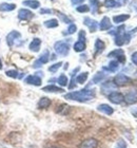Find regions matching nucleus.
Segmentation results:
<instances>
[{"label": "nucleus", "mask_w": 137, "mask_h": 148, "mask_svg": "<svg viewBox=\"0 0 137 148\" xmlns=\"http://www.w3.org/2000/svg\"><path fill=\"white\" fill-rule=\"evenodd\" d=\"M33 15L34 14L31 12V11L25 10V9L19 10V12H18V18L20 19V20H29V19H31L33 17Z\"/></svg>", "instance_id": "nucleus-8"}, {"label": "nucleus", "mask_w": 137, "mask_h": 148, "mask_svg": "<svg viewBox=\"0 0 137 148\" xmlns=\"http://www.w3.org/2000/svg\"><path fill=\"white\" fill-rule=\"evenodd\" d=\"M130 39H131V36H130V34H118L116 35V38H115V45H117V46H122V45H125V43H129V41H130Z\"/></svg>", "instance_id": "nucleus-5"}, {"label": "nucleus", "mask_w": 137, "mask_h": 148, "mask_svg": "<svg viewBox=\"0 0 137 148\" xmlns=\"http://www.w3.org/2000/svg\"><path fill=\"white\" fill-rule=\"evenodd\" d=\"M59 17L61 18V20L63 22H65V23H71V20L67 17H65V16L63 15V14H61V13H59Z\"/></svg>", "instance_id": "nucleus-38"}, {"label": "nucleus", "mask_w": 137, "mask_h": 148, "mask_svg": "<svg viewBox=\"0 0 137 148\" xmlns=\"http://www.w3.org/2000/svg\"><path fill=\"white\" fill-rule=\"evenodd\" d=\"M76 30H77V27L72 23V25H69V28H67V32H65L64 34H73V33H75V32H76Z\"/></svg>", "instance_id": "nucleus-32"}, {"label": "nucleus", "mask_w": 137, "mask_h": 148, "mask_svg": "<svg viewBox=\"0 0 137 148\" xmlns=\"http://www.w3.org/2000/svg\"><path fill=\"white\" fill-rule=\"evenodd\" d=\"M69 109H70V107L67 105H61L59 108H58V110H57V112L58 113H61V114H67V112L64 110H67V111H69Z\"/></svg>", "instance_id": "nucleus-34"}, {"label": "nucleus", "mask_w": 137, "mask_h": 148, "mask_svg": "<svg viewBox=\"0 0 137 148\" xmlns=\"http://www.w3.org/2000/svg\"><path fill=\"white\" fill-rule=\"evenodd\" d=\"M132 62H134L135 65H137V52L133 53V55H132Z\"/></svg>", "instance_id": "nucleus-40"}, {"label": "nucleus", "mask_w": 137, "mask_h": 148, "mask_svg": "<svg viewBox=\"0 0 137 148\" xmlns=\"http://www.w3.org/2000/svg\"><path fill=\"white\" fill-rule=\"evenodd\" d=\"M104 6H107V8H118L119 3L115 0H104Z\"/></svg>", "instance_id": "nucleus-27"}, {"label": "nucleus", "mask_w": 137, "mask_h": 148, "mask_svg": "<svg viewBox=\"0 0 137 148\" xmlns=\"http://www.w3.org/2000/svg\"><path fill=\"white\" fill-rule=\"evenodd\" d=\"M131 113L133 114V115H134V117H137V107L136 108H133L131 110Z\"/></svg>", "instance_id": "nucleus-41"}, {"label": "nucleus", "mask_w": 137, "mask_h": 148, "mask_svg": "<svg viewBox=\"0 0 137 148\" xmlns=\"http://www.w3.org/2000/svg\"><path fill=\"white\" fill-rule=\"evenodd\" d=\"M116 85L113 82H106L104 84H102V86H101V90H102V92L104 94H108L109 95L110 93H112L115 91L116 89Z\"/></svg>", "instance_id": "nucleus-6"}, {"label": "nucleus", "mask_w": 137, "mask_h": 148, "mask_svg": "<svg viewBox=\"0 0 137 148\" xmlns=\"http://www.w3.org/2000/svg\"><path fill=\"white\" fill-rule=\"evenodd\" d=\"M50 105H51V99H48V97H42V99H40V101L38 102V107H39L40 109H46V108H48Z\"/></svg>", "instance_id": "nucleus-18"}, {"label": "nucleus", "mask_w": 137, "mask_h": 148, "mask_svg": "<svg viewBox=\"0 0 137 148\" xmlns=\"http://www.w3.org/2000/svg\"><path fill=\"white\" fill-rule=\"evenodd\" d=\"M119 68V62L117 60H112V62L109 64V67L108 68H104V70H108L110 72H115L117 71Z\"/></svg>", "instance_id": "nucleus-21"}, {"label": "nucleus", "mask_w": 137, "mask_h": 148, "mask_svg": "<svg viewBox=\"0 0 137 148\" xmlns=\"http://www.w3.org/2000/svg\"><path fill=\"white\" fill-rule=\"evenodd\" d=\"M42 91H44V92H62L63 89L59 88V87L53 86V85H50V86H46L44 88H42Z\"/></svg>", "instance_id": "nucleus-20"}, {"label": "nucleus", "mask_w": 137, "mask_h": 148, "mask_svg": "<svg viewBox=\"0 0 137 148\" xmlns=\"http://www.w3.org/2000/svg\"><path fill=\"white\" fill-rule=\"evenodd\" d=\"M90 3H91L92 8H93V12H96V10L99 6V0H90Z\"/></svg>", "instance_id": "nucleus-35"}, {"label": "nucleus", "mask_w": 137, "mask_h": 148, "mask_svg": "<svg viewBox=\"0 0 137 148\" xmlns=\"http://www.w3.org/2000/svg\"><path fill=\"white\" fill-rule=\"evenodd\" d=\"M23 4L27 6H30L31 9H38L40 6L39 1H37V0H27V1L23 2Z\"/></svg>", "instance_id": "nucleus-22"}, {"label": "nucleus", "mask_w": 137, "mask_h": 148, "mask_svg": "<svg viewBox=\"0 0 137 148\" xmlns=\"http://www.w3.org/2000/svg\"><path fill=\"white\" fill-rule=\"evenodd\" d=\"M50 148H59V147H55V146H53V147H50Z\"/></svg>", "instance_id": "nucleus-45"}, {"label": "nucleus", "mask_w": 137, "mask_h": 148, "mask_svg": "<svg viewBox=\"0 0 137 148\" xmlns=\"http://www.w3.org/2000/svg\"><path fill=\"white\" fill-rule=\"evenodd\" d=\"M129 18H130V15H128V14H121V15L114 16L113 17V21L115 22V23H121V22L128 20Z\"/></svg>", "instance_id": "nucleus-17"}, {"label": "nucleus", "mask_w": 137, "mask_h": 148, "mask_svg": "<svg viewBox=\"0 0 137 148\" xmlns=\"http://www.w3.org/2000/svg\"><path fill=\"white\" fill-rule=\"evenodd\" d=\"M40 13H41V14H43V13H52V11H51V10H41Z\"/></svg>", "instance_id": "nucleus-43"}, {"label": "nucleus", "mask_w": 137, "mask_h": 148, "mask_svg": "<svg viewBox=\"0 0 137 148\" xmlns=\"http://www.w3.org/2000/svg\"><path fill=\"white\" fill-rule=\"evenodd\" d=\"M73 4H79V3L83 2V0H71Z\"/></svg>", "instance_id": "nucleus-42"}, {"label": "nucleus", "mask_w": 137, "mask_h": 148, "mask_svg": "<svg viewBox=\"0 0 137 148\" xmlns=\"http://www.w3.org/2000/svg\"><path fill=\"white\" fill-rule=\"evenodd\" d=\"M15 9L16 4H12V3H1L0 4V11H3V12H10Z\"/></svg>", "instance_id": "nucleus-19"}, {"label": "nucleus", "mask_w": 137, "mask_h": 148, "mask_svg": "<svg viewBox=\"0 0 137 148\" xmlns=\"http://www.w3.org/2000/svg\"><path fill=\"white\" fill-rule=\"evenodd\" d=\"M130 82H131V78L122 73L117 74L114 78V84L116 86H125V85H128Z\"/></svg>", "instance_id": "nucleus-3"}, {"label": "nucleus", "mask_w": 137, "mask_h": 148, "mask_svg": "<svg viewBox=\"0 0 137 148\" xmlns=\"http://www.w3.org/2000/svg\"><path fill=\"white\" fill-rule=\"evenodd\" d=\"M111 27H112V25H111V21H110L109 17H104L102 20L100 21V25H99V28H100L101 31L109 30Z\"/></svg>", "instance_id": "nucleus-15"}, {"label": "nucleus", "mask_w": 137, "mask_h": 148, "mask_svg": "<svg viewBox=\"0 0 137 148\" xmlns=\"http://www.w3.org/2000/svg\"><path fill=\"white\" fill-rule=\"evenodd\" d=\"M58 20L57 19H50V20H46V22H44V25H46V28H56V27H58Z\"/></svg>", "instance_id": "nucleus-25"}, {"label": "nucleus", "mask_w": 137, "mask_h": 148, "mask_svg": "<svg viewBox=\"0 0 137 148\" xmlns=\"http://www.w3.org/2000/svg\"><path fill=\"white\" fill-rule=\"evenodd\" d=\"M20 37H21V34H20L19 32L13 31L6 36V41H7V43H9V46L12 47L13 43L16 41V39H18V38H20Z\"/></svg>", "instance_id": "nucleus-9"}, {"label": "nucleus", "mask_w": 137, "mask_h": 148, "mask_svg": "<svg viewBox=\"0 0 137 148\" xmlns=\"http://www.w3.org/2000/svg\"><path fill=\"white\" fill-rule=\"evenodd\" d=\"M5 74L9 77H13V78H16V77H18V72L15 71V70H10V71H6Z\"/></svg>", "instance_id": "nucleus-36"}, {"label": "nucleus", "mask_w": 137, "mask_h": 148, "mask_svg": "<svg viewBox=\"0 0 137 148\" xmlns=\"http://www.w3.org/2000/svg\"><path fill=\"white\" fill-rule=\"evenodd\" d=\"M61 65H62V62H57V64H54V65H52L49 68V71L50 72H56L58 69L61 67Z\"/></svg>", "instance_id": "nucleus-33"}, {"label": "nucleus", "mask_w": 137, "mask_h": 148, "mask_svg": "<svg viewBox=\"0 0 137 148\" xmlns=\"http://www.w3.org/2000/svg\"><path fill=\"white\" fill-rule=\"evenodd\" d=\"M104 78V74L101 73V72H98V73L94 76V78H93V83H94V84L100 83Z\"/></svg>", "instance_id": "nucleus-30"}, {"label": "nucleus", "mask_w": 137, "mask_h": 148, "mask_svg": "<svg viewBox=\"0 0 137 148\" xmlns=\"http://www.w3.org/2000/svg\"><path fill=\"white\" fill-rule=\"evenodd\" d=\"M108 96H109L110 102H112L113 104H121V103L125 101V96L122 95L121 93L115 92V91L112 93H110Z\"/></svg>", "instance_id": "nucleus-4"}, {"label": "nucleus", "mask_w": 137, "mask_h": 148, "mask_svg": "<svg viewBox=\"0 0 137 148\" xmlns=\"http://www.w3.org/2000/svg\"><path fill=\"white\" fill-rule=\"evenodd\" d=\"M98 110L101 111V112H104V113H106V114H108V115H111V114L114 112L112 107L107 105V104H101V105H99L98 106Z\"/></svg>", "instance_id": "nucleus-16"}, {"label": "nucleus", "mask_w": 137, "mask_h": 148, "mask_svg": "<svg viewBox=\"0 0 137 148\" xmlns=\"http://www.w3.org/2000/svg\"><path fill=\"white\" fill-rule=\"evenodd\" d=\"M115 148H127V143L125 142V140L120 139L117 142V144H116V147Z\"/></svg>", "instance_id": "nucleus-37"}, {"label": "nucleus", "mask_w": 137, "mask_h": 148, "mask_svg": "<svg viewBox=\"0 0 137 148\" xmlns=\"http://www.w3.org/2000/svg\"><path fill=\"white\" fill-rule=\"evenodd\" d=\"M90 11V8L88 5H85V4H82V5L77 6V12L79 13H87Z\"/></svg>", "instance_id": "nucleus-31"}, {"label": "nucleus", "mask_w": 137, "mask_h": 148, "mask_svg": "<svg viewBox=\"0 0 137 148\" xmlns=\"http://www.w3.org/2000/svg\"><path fill=\"white\" fill-rule=\"evenodd\" d=\"M125 101L128 104H135V103H137V93L134 92V91L128 92L125 96Z\"/></svg>", "instance_id": "nucleus-13"}, {"label": "nucleus", "mask_w": 137, "mask_h": 148, "mask_svg": "<svg viewBox=\"0 0 137 148\" xmlns=\"http://www.w3.org/2000/svg\"><path fill=\"white\" fill-rule=\"evenodd\" d=\"M25 83L34 85V86H40L41 85V78L38 77L37 75H30L25 78Z\"/></svg>", "instance_id": "nucleus-10"}, {"label": "nucleus", "mask_w": 137, "mask_h": 148, "mask_svg": "<svg viewBox=\"0 0 137 148\" xmlns=\"http://www.w3.org/2000/svg\"><path fill=\"white\" fill-rule=\"evenodd\" d=\"M85 25L89 28V30L94 33L97 30V21H95L94 19L91 18H85Z\"/></svg>", "instance_id": "nucleus-12"}, {"label": "nucleus", "mask_w": 137, "mask_h": 148, "mask_svg": "<svg viewBox=\"0 0 137 148\" xmlns=\"http://www.w3.org/2000/svg\"><path fill=\"white\" fill-rule=\"evenodd\" d=\"M58 84L60 85V86L64 87L67 85V77L64 75V74H61L60 76L58 77Z\"/></svg>", "instance_id": "nucleus-28"}, {"label": "nucleus", "mask_w": 137, "mask_h": 148, "mask_svg": "<svg viewBox=\"0 0 137 148\" xmlns=\"http://www.w3.org/2000/svg\"><path fill=\"white\" fill-rule=\"evenodd\" d=\"M0 69H2V62H1V59H0Z\"/></svg>", "instance_id": "nucleus-44"}, {"label": "nucleus", "mask_w": 137, "mask_h": 148, "mask_svg": "<svg viewBox=\"0 0 137 148\" xmlns=\"http://www.w3.org/2000/svg\"><path fill=\"white\" fill-rule=\"evenodd\" d=\"M85 49V41H77L75 45H74V50L76 51V52H82L83 50Z\"/></svg>", "instance_id": "nucleus-24"}, {"label": "nucleus", "mask_w": 137, "mask_h": 148, "mask_svg": "<svg viewBox=\"0 0 137 148\" xmlns=\"http://www.w3.org/2000/svg\"><path fill=\"white\" fill-rule=\"evenodd\" d=\"M88 72H83V73L79 74L78 76L76 77V82L78 84H83L85 83V80H87V78H88Z\"/></svg>", "instance_id": "nucleus-26"}, {"label": "nucleus", "mask_w": 137, "mask_h": 148, "mask_svg": "<svg viewBox=\"0 0 137 148\" xmlns=\"http://www.w3.org/2000/svg\"><path fill=\"white\" fill-rule=\"evenodd\" d=\"M49 52H48V51H46V52L43 53L42 55L40 56L39 57V59H38V60H37L36 62H35V64H34V67H35V68H38V67H40V65H43V64H46V62H49Z\"/></svg>", "instance_id": "nucleus-11"}, {"label": "nucleus", "mask_w": 137, "mask_h": 148, "mask_svg": "<svg viewBox=\"0 0 137 148\" xmlns=\"http://www.w3.org/2000/svg\"><path fill=\"white\" fill-rule=\"evenodd\" d=\"M79 40H80V41H85V31H80Z\"/></svg>", "instance_id": "nucleus-39"}, {"label": "nucleus", "mask_w": 137, "mask_h": 148, "mask_svg": "<svg viewBox=\"0 0 137 148\" xmlns=\"http://www.w3.org/2000/svg\"><path fill=\"white\" fill-rule=\"evenodd\" d=\"M40 45H41V40L39 38H34L29 46V49L33 52H38L40 49Z\"/></svg>", "instance_id": "nucleus-14"}, {"label": "nucleus", "mask_w": 137, "mask_h": 148, "mask_svg": "<svg viewBox=\"0 0 137 148\" xmlns=\"http://www.w3.org/2000/svg\"><path fill=\"white\" fill-rule=\"evenodd\" d=\"M104 47H106V45H104V42L102 41V40H100V39L96 40V42H95V49H96V52L101 53L104 50Z\"/></svg>", "instance_id": "nucleus-23"}, {"label": "nucleus", "mask_w": 137, "mask_h": 148, "mask_svg": "<svg viewBox=\"0 0 137 148\" xmlns=\"http://www.w3.org/2000/svg\"><path fill=\"white\" fill-rule=\"evenodd\" d=\"M54 48H55L56 53L62 56L67 55V54H69V51H70V46H69L67 42H64V41H57V42L55 43Z\"/></svg>", "instance_id": "nucleus-2"}, {"label": "nucleus", "mask_w": 137, "mask_h": 148, "mask_svg": "<svg viewBox=\"0 0 137 148\" xmlns=\"http://www.w3.org/2000/svg\"><path fill=\"white\" fill-rule=\"evenodd\" d=\"M121 55H123V51L121 49H117L110 53L109 55H108V57H119V56Z\"/></svg>", "instance_id": "nucleus-29"}, {"label": "nucleus", "mask_w": 137, "mask_h": 148, "mask_svg": "<svg viewBox=\"0 0 137 148\" xmlns=\"http://www.w3.org/2000/svg\"><path fill=\"white\" fill-rule=\"evenodd\" d=\"M98 141L95 139H88L85 140L83 142L79 145L78 148H97Z\"/></svg>", "instance_id": "nucleus-7"}, {"label": "nucleus", "mask_w": 137, "mask_h": 148, "mask_svg": "<svg viewBox=\"0 0 137 148\" xmlns=\"http://www.w3.org/2000/svg\"><path fill=\"white\" fill-rule=\"evenodd\" d=\"M64 97L70 101H77V102H88L95 97L94 90H80L75 92H70L65 94Z\"/></svg>", "instance_id": "nucleus-1"}]
</instances>
